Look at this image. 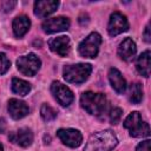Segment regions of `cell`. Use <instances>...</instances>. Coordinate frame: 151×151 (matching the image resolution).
<instances>
[{
    "instance_id": "obj_1",
    "label": "cell",
    "mask_w": 151,
    "mask_h": 151,
    "mask_svg": "<svg viewBox=\"0 0 151 151\" xmlns=\"http://www.w3.org/2000/svg\"><path fill=\"white\" fill-rule=\"evenodd\" d=\"M117 144L118 139L111 130L98 131L90 137L84 151H111Z\"/></svg>"
},
{
    "instance_id": "obj_3",
    "label": "cell",
    "mask_w": 151,
    "mask_h": 151,
    "mask_svg": "<svg viewBox=\"0 0 151 151\" xmlns=\"http://www.w3.org/2000/svg\"><path fill=\"white\" fill-rule=\"evenodd\" d=\"M124 127L129 130L131 137H147L150 134V126L143 120L139 112H131L124 120Z\"/></svg>"
},
{
    "instance_id": "obj_24",
    "label": "cell",
    "mask_w": 151,
    "mask_h": 151,
    "mask_svg": "<svg viewBox=\"0 0 151 151\" xmlns=\"http://www.w3.org/2000/svg\"><path fill=\"white\" fill-rule=\"evenodd\" d=\"M15 5H17L15 1H8V0H7V1H2L1 5H0V7H1L2 12L8 13V12H11V11L15 7Z\"/></svg>"
},
{
    "instance_id": "obj_10",
    "label": "cell",
    "mask_w": 151,
    "mask_h": 151,
    "mask_svg": "<svg viewBox=\"0 0 151 151\" xmlns=\"http://www.w3.org/2000/svg\"><path fill=\"white\" fill-rule=\"evenodd\" d=\"M70 19L65 17H57V18H51L47 19L42 22L41 28L45 33H55V32H61L66 31L70 27Z\"/></svg>"
},
{
    "instance_id": "obj_25",
    "label": "cell",
    "mask_w": 151,
    "mask_h": 151,
    "mask_svg": "<svg viewBox=\"0 0 151 151\" xmlns=\"http://www.w3.org/2000/svg\"><path fill=\"white\" fill-rule=\"evenodd\" d=\"M136 151H151V140L150 139H145V140L140 142L137 145Z\"/></svg>"
},
{
    "instance_id": "obj_22",
    "label": "cell",
    "mask_w": 151,
    "mask_h": 151,
    "mask_svg": "<svg viewBox=\"0 0 151 151\" xmlns=\"http://www.w3.org/2000/svg\"><path fill=\"white\" fill-rule=\"evenodd\" d=\"M9 66H11V61L9 59L7 58V55L5 53H0V74H4L6 73L8 70H9Z\"/></svg>"
},
{
    "instance_id": "obj_9",
    "label": "cell",
    "mask_w": 151,
    "mask_h": 151,
    "mask_svg": "<svg viewBox=\"0 0 151 151\" xmlns=\"http://www.w3.org/2000/svg\"><path fill=\"white\" fill-rule=\"evenodd\" d=\"M57 136L63 144L70 147H78L83 142L81 133L76 129H60L57 131Z\"/></svg>"
},
{
    "instance_id": "obj_7",
    "label": "cell",
    "mask_w": 151,
    "mask_h": 151,
    "mask_svg": "<svg viewBox=\"0 0 151 151\" xmlns=\"http://www.w3.org/2000/svg\"><path fill=\"white\" fill-rule=\"evenodd\" d=\"M51 92L54 99L63 106H70L74 99L73 92L60 81H53L51 85Z\"/></svg>"
},
{
    "instance_id": "obj_16",
    "label": "cell",
    "mask_w": 151,
    "mask_h": 151,
    "mask_svg": "<svg viewBox=\"0 0 151 151\" xmlns=\"http://www.w3.org/2000/svg\"><path fill=\"white\" fill-rule=\"evenodd\" d=\"M109 80L110 84L112 86V88L117 92V93H124L126 90V81L124 79V77L122 76V73L119 72V70L112 67L109 71Z\"/></svg>"
},
{
    "instance_id": "obj_4",
    "label": "cell",
    "mask_w": 151,
    "mask_h": 151,
    "mask_svg": "<svg viewBox=\"0 0 151 151\" xmlns=\"http://www.w3.org/2000/svg\"><path fill=\"white\" fill-rule=\"evenodd\" d=\"M91 72L92 66L90 64H76L65 66L63 70V76L67 83L81 84L90 77Z\"/></svg>"
},
{
    "instance_id": "obj_21",
    "label": "cell",
    "mask_w": 151,
    "mask_h": 151,
    "mask_svg": "<svg viewBox=\"0 0 151 151\" xmlns=\"http://www.w3.org/2000/svg\"><path fill=\"white\" fill-rule=\"evenodd\" d=\"M40 114L41 118L45 122H52L57 118V111L48 104H42L40 107Z\"/></svg>"
},
{
    "instance_id": "obj_2",
    "label": "cell",
    "mask_w": 151,
    "mask_h": 151,
    "mask_svg": "<svg viewBox=\"0 0 151 151\" xmlns=\"http://www.w3.org/2000/svg\"><path fill=\"white\" fill-rule=\"evenodd\" d=\"M81 107L92 116H100L106 111L107 99L103 93L86 91L80 96Z\"/></svg>"
},
{
    "instance_id": "obj_15",
    "label": "cell",
    "mask_w": 151,
    "mask_h": 151,
    "mask_svg": "<svg viewBox=\"0 0 151 151\" xmlns=\"http://www.w3.org/2000/svg\"><path fill=\"white\" fill-rule=\"evenodd\" d=\"M136 52H137V47H136V44L134 41L131 39V38H125L120 44H119V47H118V55L125 60V61H131L134 55H136Z\"/></svg>"
},
{
    "instance_id": "obj_19",
    "label": "cell",
    "mask_w": 151,
    "mask_h": 151,
    "mask_svg": "<svg viewBox=\"0 0 151 151\" xmlns=\"http://www.w3.org/2000/svg\"><path fill=\"white\" fill-rule=\"evenodd\" d=\"M12 91L19 96H26L28 94V92L31 91V85L29 83H27L24 79H19V78H13L12 79Z\"/></svg>"
},
{
    "instance_id": "obj_13",
    "label": "cell",
    "mask_w": 151,
    "mask_h": 151,
    "mask_svg": "<svg viewBox=\"0 0 151 151\" xmlns=\"http://www.w3.org/2000/svg\"><path fill=\"white\" fill-rule=\"evenodd\" d=\"M59 6V1L55 0H39L34 2V14L39 18H46L54 13Z\"/></svg>"
},
{
    "instance_id": "obj_26",
    "label": "cell",
    "mask_w": 151,
    "mask_h": 151,
    "mask_svg": "<svg viewBox=\"0 0 151 151\" xmlns=\"http://www.w3.org/2000/svg\"><path fill=\"white\" fill-rule=\"evenodd\" d=\"M151 35H150V27H149V25L145 27V31H144V40L146 41V42H150L151 41Z\"/></svg>"
},
{
    "instance_id": "obj_18",
    "label": "cell",
    "mask_w": 151,
    "mask_h": 151,
    "mask_svg": "<svg viewBox=\"0 0 151 151\" xmlns=\"http://www.w3.org/2000/svg\"><path fill=\"white\" fill-rule=\"evenodd\" d=\"M136 68L143 77L147 78L150 76V51L149 50H146L138 57L136 63Z\"/></svg>"
},
{
    "instance_id": "obj_17",
    "label": "cell",
    "mask_w": 151,
    "mask_h": 151,
    "mask_svg": "<svg viewBox=\"0 0 151 151\" xmlns=\"http://www.w3.org/2000/svg\"><path fill=\"white\" fill-rule=\"evenodd\" d=\"M12 27H13L14 35L18 38H21L22 35H25L28 32V29L31 27V20L26 15H18L17 18H14Z\"/></svg>"
},
{
    "instance_id": "obj_20",
    "label": "cell",
    "mask_w": 151,
    "mask_h": 151,
    "mask_svg": "<svg viewBox=\"0 0 151 151\" xmlns=\"http://www.w3.org/2000/svg\"><path fill=\"white\" fill-rule=\"evenodd\" d=\"M129 99L132 104H139L143 99V86L139 83H133L130 86Z\"/></svg>"
},
{
    "instance_id": "obj_14",
    "label": "cell",
    "mask_w": 151,
    "mask_h": 151,
    "mask_svg": "<svg viewBox=\"0 0 151 151\" xmlns=\"http://www.w3.org/2000/svg\"><path fill=\"white\" fill-rule=\"evenodd\" d=\"M8 112L13 119H21L28 114L29 109L27 104L17 98H12L8 100Z\"/></svg>"
},
{
    "instance_id": "obj_6",
    "label": "cell",
    "mask_w": 151,
    "mask_h": 151,
    "mask_svg": "<svg viewBox=\"0 0 151 151\" xmlns=\"http://www.w3.org/2000/svg\"><path fill=\"white\" fill-rule=\"evenodd\" d=\"M40 66H41V60L34 53L21 55L17 60L18 70L25 76H29V77L34 76L40 70Z\"/></svg>"
},
{
    "instance_id": "obj_12",
    "label": "cell",
    "mask_w": 151,
    "mask_h": 151,
    "mask_svg": "<svg viewBox=\"0 0 151 151\" xmlns=\"http://www.w3.org/2000/svg\"><path fill=\"white\" fill-rule=\"evenodd\" d=\"M8 139L12 143H14V144H17L21 147H27L33 142V133L29 129L21 127L15 132H11L8 134Z\"/></svg>"
},
{
    "instance_id": "obj_11",
    "label": "cell",
    "mask_w": 151,
    "mask_h": 151,
    "mask_svg": "<svg viewBox=\"0 0 151 151\" xmlns=\"http://www.w3.org/2000/svg\"><path fill=\"white\" fill-rule=\"evenodd\" d=\"M48 46L52 52L60 57H66L70 53L71 50V41L70 38L66 35H60L57 38H53L48 41Z\"/></svg>"
},
{
    "instance_id": "obj_5",
    "label": "cell",
    "mask_w": 151,
    "mask_h": 151,
    "mask_svg": "<svg viewBox=\"0 0 151 151\" xmlns=\"http://www.w3.org/2000/svg\"><path fill=\"white\" fill-rule=\"evenodd\" d=\"M100 44H101V35L97 32H92L79 44L78 47L79 54L84 58H96L99 52Z\"/></svg>"
},
{
    "instance_id": "obj_8",
    "label": "cell",
    "mask_w": 151,
    "mask_h": 151,
    "mask_svg": "<svg viewBox=\"0 0 151 151\" xmlns=\"http://www.w3.org/2000/svg\"><path fill=\"white\" fill-rule=\"evenodd\" d=\"M129 29V21L126 17L120 12H113L110 15L109 25H107V32L111 37H116L123 32H126Z\"/></svg>"
},
{
    "instance_id": "obj_27",
    "label": "cell",
    "mask_w": 151,
    "mask_h": 151,
    "mask_svg": "<svg viewBox=\"0 0 151 151\" xmlns=\"http://www.w3.org/2000/svg\"><path fill=\"white\" fill-rule=\"evenodd\" d=\"M0 151H4V146H2V144L0 143Z\"/></svg>"
},
{
    "instance_id": "obj_23",
    "label": "cell",
    "mask_w": 151,
    "mask_h": 151,
    "mask_svg": "<svg viewBox=\"0 0 151 151\" xmlns=\"http://www.w3.org/2000/svg\"><path fill=\"white\" fill-rule=\"evenodd\" d=\"M122 114H123V111L122 109L119 107H113L111 111H110V122L112 124H118L120 118H122Z\"/></svg>"
}]
</instances>
